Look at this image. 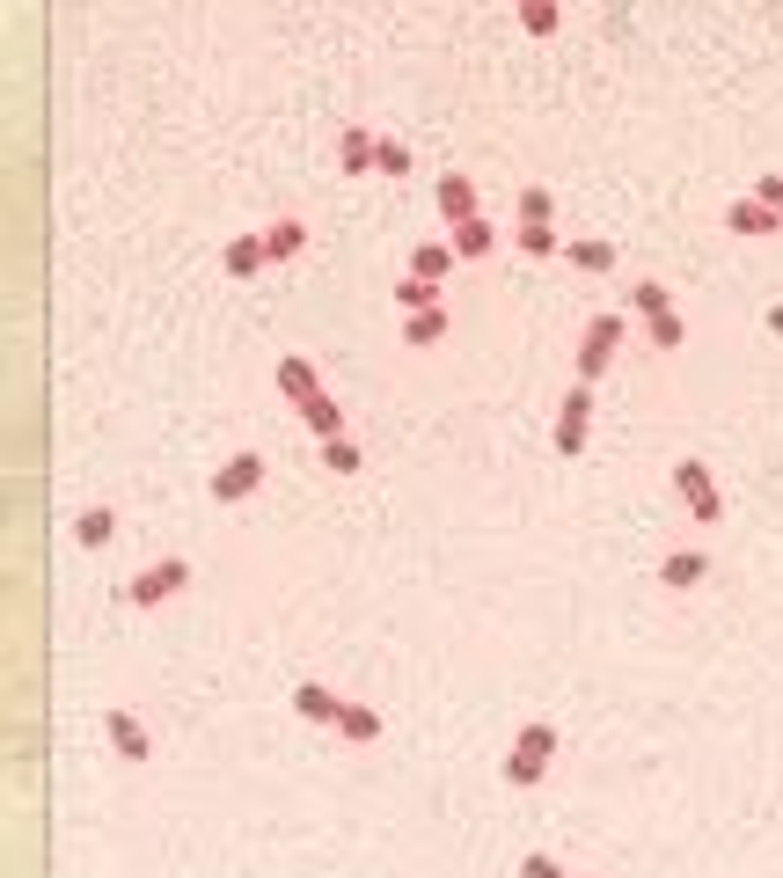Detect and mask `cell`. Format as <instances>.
<instances>
[{"instance_id": "1", "label": "cell", "mask_w": 783, "mask_h": 878, "mask_svg": "<svg viewBox=\"0 0 783 878\" xmlns=\"http://www.w3.org/2000/svg\"><path fill=\"white\" fill-rule=\"evenodd\" d=\"M549 761H557V725L549 718H535V725H521V739H513V755H505V784H542L549 776Z\"/></svg>"}, {"instance_id": "2", "label": "cell", "mask_w": 783, "mask_h": 878, "mask_svg": "<svg viewBox=\"0 0 783 878\" xmlns=\"http://www.w3.org/2000/svg\"><path fill=\"white\" fill-rule=\"evenodd\" d=\"M615 351H623V316H593L586 337H578V381H601V373L615 367Z\"/></svg>"}, {"instance_id": "3", "label": "cell", "mask_w": 783, "mask_h": 878, "mask_svg": "<svg viewBox=\"0 0 783 878\" xmlns=\"http://www.w3.org/2000/svg\"><path fill=\"white\" fill-rule=\"evenodd\" d=\"M184 586H191V557H161L125 586V600H132V608H161V600H176Z\"/></svg>"}, {"instance_id": "4", "label": "cell", "mask_w": 783, "mask_h": 878, "mask_svg": "<svg viewBox=\"0 0 783 878\" xmlns=\"http://www.w3.org/2000/svg\"><path fill=\"white\" fill-rule=\"evenodd\" d=\"M674 491H681V506L696 512L703 527L725 520V498H717V483H711V469H703V461H674Z\"/></svg>"}, {"instance_id": "5", "label": "cell", "mask_w": 783, "mask_h": 878, "mask_svg": "<svg viewBox=\"0 0 783 878\" xmlns=\"http://www.w3.org/2000/svg\"><path fill=\"white\" fill-rule=\"evenodd\" d=\"M586 432H593V388L578 381L572 396H564V410H557V455H586Z\"/></svg>"}, {"instance_id": "6", "label": "cell", "mask_w": 783, "mask_h": 878, "mask_svg": "<svg viewBox=\"0 0 783 878\" xmlns=\"http://www.w3.org/2000/svg\"><path fill=\"white\" fill-rule=\"evenodd\" d=\"M103 732H110V747H118L125 761H155V732H147L125 702H110V710H103Z\"/></svg>"}, {"instance_id": "7", "label": "cell", "mask_w": 783, "mask_h": 878, "mask_svg": "<svg viewBox=\"0 0 783 878\" xmlns=\"http://www.w3.org/2000/svg\"><path fill=\"white\" fill-rule=\"evenodd\" d=\"M264 483V455H235L227 469H212V506H242Z\"/></svg>"}, {"instance_id": "8", "label": "cell", "mask_w": 783, "mask_h": 878, "mask_svg": "<svg viewBox=\"0 0 783 878\" xmlns=\"http://www.w3.org/2000/svg\"><path fill=\"white\" fill-rule=\"evenodd\" d=\"M725 228L732 235H783V212L776 206H762V198H732V206H725Z\"/></svg>"}, {"instance_id": "9", "label": "cell", "mask_w": 783, "mask_h": 878, "mask_svg": "<svg viewBox=\"0 0 783 878\" xmlns=\"http://www.w3.org/2000/svg\"><path fill=\"white\" fill-rule=\"evenodd\" d=\"M294 710L308 725H337V718H345V696H337V688H323V681H300L294 688Z\"/></svg>"}, {"instance_id": "10", "label": "cell", "mask_w": 783, "mask_h": 878, "mask_svg": "<svg viewBox=\"0 0 783 878\" xmlns=\"http://www.w3.org/2000/svg\"><path fill=\"white\" fill-rule=\"evenodd\" d=\"M439 220L447 228L476 220V176H439Z\"/></svg>"}, {"instance_id": "11", "label": "cell", "mask_w": 783, "mask_h": 878, "mask_svg": "<svg viewBox=\"0 0 783 878\" xmlns=\"http://www.w3.org/2000/svg\"><path fill=\"white\" fill-rule=\"evenodd\" d=\"M73 542H81V549H110V542H118V512H110V506H88L81 520H73Z\"/></svg>"}, {"instance_id": "12", "label": "cell", "mask_w": 783, "mask_h": 878, "mask_svg": "<svg viewBox=\"0 0 783 878\" xmlns=\"http://www.w3.org/2000/svg\"><path fill=\"white\" fill-rule=\"evenodd\" d=\"M220 263H227V279H257L264 263H271V257H264V235H242V242H227V249H220Z\"/></svg>"}, {"instance_id": "13", "label": "cell", "mask_w": 783, "mask_h": 878, "mask_svg": "<svg viewBox=\"0 0 783 878\" xmlns=\"http://www.w3.org/2000/svg\"><path fill=\"white\" fill-rule=\"evenodd\" d=\"M374 132H366V124H345V140H337V161H345V176H366L374 169Z\"/></svg>"}, {"instance_id": "14", "label": "cell", "mask_w": 783, "mask_h": 878, "mask_svg": "<svg viewBox=\"0 0 783 878\" xmlns=\"http://www.w3.org/2000/svg\"><path fill=\"white\" fill-rule=\"evenodd\" d=\"M447 242H454V257H490V242H498V228H490L484 212H476V220H462V228H447Z\"/></svg>"}, {"instance_id": "15", "label": "cell", "mask_w": 783, "mask_h": 878, "mask_svg": "<svg viewBox=\"0 0 783 878\" xmlns=\"http://www.w3.org/2000/svg\"><path fill=\"white\" fill-rule=\"evenodd\" d=\"M300 249H308V228H300V220H271V228H264V257L271 263L300 257Z\"/></svg>"}, {"instance_id": "16", "label": "cell", "mask_w": 783, "mask_h": 878, "mask_svg": "<svg viewBox=\"0 0 783 878\" xmlns=\"http://www.w3.org/2000/svg\"><path fill=\"white\" fill-rule=\"evenodd\" d=\"M447 271H454V242H418V249H410V279H447Z\"/></svg>"}, {"instance_id": "17", "label": "cell", "mask_w": 783, "mask_h": 878, "mask_svg": "<svg viewBox=\"0 0 783 878\" xmlns=\"http://www.w3.org/2000/svg\"><path fill=\"white\" fill-rule=\"evenodd\" d=\"M279 396H294V403H308V396H323V381H315V367H308V359H300V351H294V359H279Z\"/></svg>"}, {"instance_id": "18", "label": "cell", "mask_w": 783, "mask_h": 878, "mask_svg": "<svg viewBox=\"0 0 783 878\" xmlns=\"http://www.w3.org/2000/svg\"><path fill=\"white\" fill-rule=\"evenodd\" d=\"M300 418H308L315 439H337V432H345V410L330 403V388H323V396H308V403H300Z\"/></svg>"}, {"instance_id": "19", "label": "cell", "mask_w": 783, "mask_h": 878, "mask_svg": "<svg viewBox=\"0 0 783 878\" xmlns=\"http://www.w3.org/2000/svg\"><path fill=\"white\" fill-rule=\"evenodd\" d=\"M703 571H711V557H703V549H674V557L660 563V586H696Z\"/></svg>"}, {"instance_id": "20", "label": "cell", "mask_w": 783, "mask_h": 878, "mask_svg": "<svg viewBox=\"0 0 783 878\" xmlns=\"http://www.w3.org/2000/svg\"><path fill=\"white\" fill-rule=\"evenodd\" d=\"M403 337H410V345H439V337H447V308H418V316H403Z\"/></svg>"}, {"instance_id": "21", "label": "cell", "mask_w": 783, "mask_h": 878, "mask_svg": "<svg viewBox=\"0 0 783 878\" xmlns=\"http://www.w3.org/2000/svg\"><path fill=\"white\" fill-rule=\"evenodd\" d=\"M337 732H345V739H359V747H366V739H381V710H366V702H345V718H337Z\"/></svg>"}, {"instance_id": "22", "label": "cell", "mask_w": 783, "mask_h": 878, "mask_svg": "<svg viewBox=\"0 0 783 878\" xmlns=\"http://www.w3.org/2000/svg\"><path fill=\"white\" fill-rule=\"evenodd\" d=\"M630 308H637V316L652 322V316H666V308H674V293H666L660 279H644V286H630Z\"/></svg>"}, {"instance_id": "23", "label": "cell", "mask_w": 783, "mask_h": 878, "mask_svg": "<svg viewBox=\"0 0 783 878\" xmlns=\"http://www.w3.org/2000/svg\"><path fill=\"white\" fill-rule=\"evenodd\" d=\"M323 469H337V476H351V469H359V439H351V432H337V439H323Z\"/></svg>"}, {"instance_id": "24", "label": "cell", "mask_w": 783, "mask_h": 878, "mask_svg": "<svg viewBox=\"0 0 783 878\" xmlns=\"http://www.w3.org/2000/svg\"><path fill=\"white\" fill-rule=\"evenodd\" d=\"M521 22H527V30H535V37H557L564 8H557V0H521Z\"/></svg>"}, {"instance_id": "25", "label": "cell", "mask_w": 783, "mask_h": 878, "mask_svg": "<svg viewBox=\"0 0 783 878\" xmlns=\"http://www.w3.org/2000/svg\"><path fill=\"white\" fill-rule=\"evenodd\" d=\"M549 220H557L549 191H542V183H527V191H521V228H549Z\"/></svg>"}, {"instance_id": "26", "label": "cell", "mask_w": 783, "mask_h": 878, "mask_svg": "<svg viewBox=\"0 0 783 878\" xmlns=\"http://www.w3.org/2000/svg\"><path fill=\"white\" fill-rule=\"evenodd\" d=\"M396 300H403V316H418V308H439V286L433 279H403Z\"/></svg>"}, {"instance_id": "27", "label": "cell", "mask_w": 783, "mask_h": 878, "mask_svg": "<svg viewBox=\"0 0 783 878\" xmlns=\"http://www.w3.org/2000/svg\"><path fill=\"white\" fill-rule=\"evenodd\" d=\"M564 257H572L578 271H608V263H615V242H572Z\"/></svg>"}, {"instance_id": "28", "label": "cell", "mask_w": 783, "mask_h": 878, "mask_svg": "<svg viewBox=\"0 0 783 878\" xmlns=\"http://www.w3.org/2000/svg\"><path fill=\"white\" fill-rule=\"evenodd\" d=\"M644 330H652V345H660V351H681V337H688V322H681L674 308H666V316H652V322H644Z\"/></svg>"}, {"instance_id": "29", "label": "cell", "mask_w": 783, "mask_h": 878, "mask_svg": "<svg viewBox=\"0 0 783 878\" xmlns=\"http://www.w3.org/2000/svg\"><path fill=\"white\" fill-rule=\"evenodd\" d=\"M513 242H521L527 257H557V249H564V242H557V228H521Z\"/></svg>"}, {"instance_id": "30", "label": "cell", "mask_w": 783, "mask_h": 878, "mask_svg": "<svg viewBox=\"0 0 783 878\" xmlns=\"http://www.w3.org/2000/svg\"><path fill=\"white\" fill-rule=\"evenodd\" d=\"M374 169H381V176H403V169H410V147H403V140H381V147H374Z\"/></svg>"}, {"instance_id": "31", "label": "cell", "mask_w": 783, "mask_h": 878, "mask_svg": "<svg viewBox=\"0 0 783 878\" xmlns=\"http://www.w3.org/2000/svg\"><path fill=\"white\" fill-rule=\"evenodd\" d=\"M521 878H564V864H557V857H542V849H535V857L521 864Z\"/></svg>"}, {"instance_id": "32", "label": "cell", "mask_w": 783, "mask_h": 878, "mask_svg": "<svg viewBox=\"0 0 783 878\" xmlns=\"http://www.w3.org/2000/svg\"><path fill=\"white\" fill-rule=\"evenodd\" d=\"M754 198H762V206H776V212H783V176H754Z\"/></svg>"}, {"instance_id": "33", "label": "cell", "mask_w": 783, "mask_h": 878, "mask_svg": "<svg viewBox=\"0 0 783 878\" xmlns=\"http://www.w3.org/2000/svg\"><path fill=\"white\" fill-rule=\"evenodd\" d=\"M769 330H776V337H783V300H776V308H769Z\"/></svg>"}]
</instances>
